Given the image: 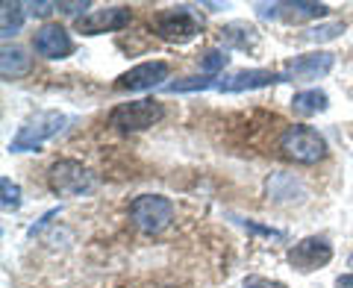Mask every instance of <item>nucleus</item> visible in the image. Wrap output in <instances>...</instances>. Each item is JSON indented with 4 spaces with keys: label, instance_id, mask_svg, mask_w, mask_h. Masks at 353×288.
<instances>
[{
    "label": "nucleus",
    "instance_id": "obj_10",
    "mask_svg": "<svg viewBox=\"0 0 353 288\" xmlns=\"http://www.w3.org/2000/svg\"><path fill=\"white\" fill-rule=\"evenodd\" d=\"M32 48L44 59H65L74 53V39L62 24H44L32 36Z\"/></svg>",
    "mask_w": 353,
    "mask_h": 288
},
{
    "label": "nucleus",
    "instance_id": "obj_21",
    "mask_svg": "<svg viewBox=\"0 0 353 288\" xmlns=\"http://www.w3.org/2000/svg\"><path fill=\"white\" fill-rule=\"evenodd\" d=\"M0 194H3V197H0V203H3L6 212H12V209L21 206V185L12 183L9 176H3V180H0Z\"/></svg>",
    "mask_w": 353,
    "mask_h": 288
},
{
    "label": "nucleus",
    "instance_id": "obj_9",
    "mask_svg": "<svg viewBox=\"0 0 353 288\" xmlns=\"http://www.w3.org/2000/svg\"><path fill=\"white\" fill-rule=\"evenodd\" d=\"M330 259H333V247H330L327 238H318V236H309V238H303V241H297V245L289 250L292 268H297L301 274L324 268Z\"/></svg>",
    "mask_w": 353,
    "mask_h": 288
},
{
    "label": "nucleus",
    "instance_id": "obj_18",
    "mask_svg": "<svg viewBox=\"0 0 353 288\" xmlns=\"http://www.w3.org/2000/svg\"><path fill=\"white\" fill-rule=\"evenodd\" d=\"M21 24H24V3H12V0H6V3L0 6V36L3 39L18 36Z\"/></svg>",
    "mask_w": 353,
    "mask_h": 288
},
{
    "label": "nucleus",
    "instance_id": "obj_7",
    "mask_svg": "<svg viewBox=\"0 0 353 288\" xmlns=\"http://www.w3.org/2000/svg\"><path fill=\"white\" fill-rule=\"evenodd\" d=\"M327 3H309V0H294V3H256V15L265 21H289V24H301V21L324 18Z\"/></svg>",
    "mask_w": 353,
    "mask_h": 288
},
{
    "label": "nucleus",
    "instance_id": "obj_13",
    "mask_svg": "<svg viewBox=\"0 0 353 288\" xmlns=\"http://www.w3.org/2000/svg\"><path fill=\"white\" fill-rule=\"evenodd\" d=\"M336 56L327 50H315V53H306V56H297L289 62V68L283 71L285 80H318L333 71Z\"/></svg>",
    "mask_w": 353,
    "mask_h": 288
},
{
    "label": "nucleus",
    "instance_id": "obj_2",
    "mask_svg": "<svg viewBox=\"0 0 353 288\" xmlns=\"http://www.w3.org/2000/svg\"><path fill=\"white\" fill-rule=\"evenodd\" d=\"M65 124H68V118H65L62 112H53V109H48V112H36L24 127L18 130V136L9 141V150L12 153L39 150L44 141L57 138L59 132L65 130Z\"/></svg>",
    "mask_w": 353,
    "mask_h": 288
},
{
    "label": "nucleus",
    "instance_id": "obj_12",
    "mask_svg": "<svg viewBox=\"0 0 353 288\" xmlns=\"http://www.w3.org/2000/svg\"><path fill=\"white\" fill-rule=\"evenodd\" d=\"M274 83H285V76L277 71H265V68H253V71H236L227 74L224 80H218V92L236 94V92H253V88H265Z\"/></svg>",
    "mask_w": 353,
    "mask_h": 288
},
{
    "label": "nucleus",
    "instance_id": "obj_24",
    "mask_svg": "<svg viewBox=\"0 0 353 288\" xmlns=\"http://www.w3.org/2000/svg\"><path fill=\"white\" fill-rule=\"evenodd\" d=\"M88 6H92L88 0H83V3H80V0H77V3H65V0H62V3H57L59 12H65V15H77V18H83V15H85L83 9H88Z\"/></svg>",
    "mask_w": 353,
    "mask_h": 288
},
{
    "label": "nucleus",
    "instance_id": "obj_4",
    "mask_svg": "<svg viewBox=\"0 0 353 288\" xmlns=\"http://www.w3.org/2000/svg\"><path fill=\"white\" fill-rule=\"evenodd\" d=\"M48 185H50V192L59 194V197L88 194L94 188V174L77 159H59V162L50 165Z\"/></svg>",
    "mask_w": 353,
    "mask_h": 288
},
{
    "label": "nucleus",
    "instance_id": "obj_20",
    "mask_svg": "<svg viewBox=\"0 0 353 288\" xmlns=\"http://www.w3.org/2000/svg\"><path fill=\"white\" fill-rule=\"evenodd\" d=\"M218 85V76H185V80H176V83H168L171 94L176 92H197V88H215Z\"/></svg>",
    "mask_w": 353,
    "mask_h": 288
},
{
    "label": "nucleus",
    "instance_id": "obj_22",
    "mask_svg": "<svg viewBox=\"0 0 353 288\" xmlns=\"http://www.w3.org/2000/svg\"><path fill=\"white\" fill-rule=\"evenodd\" d=\"M227 65V53L224 50H206L203 56H201V71L206 76H215L221 68Z\"/></svg>",
    "mask_w": 353,
    "mask_h": 288
},
{
    "label": "nucleus",
    "instance_id": "obj_26",
    "mask_svg": "<svg viewBox=\"0 0 353 288\" xmlns=\"http://www.w3.org/2000/svg\"><path fill=\"white\" fill-rule=\"evenodd\" d=\"M245 288H285L283 282H271V280H262V276H248Z\"/></svg>",
    "mask_w": 353,
    "mask_h": 288
},
{
    "label": "nucleus",
    "instance_id": "obj_5",
    "mask_svg": "<svg viewBox=\"0 0 353 288\" xmlns=\"http://www.w3.org/2000/svg\"><path fill=\"white\" fill-rule=\"evenodd\" d=\"M165 115V106L159 101H130L109 112V127L121 132H141L153 124H159Z\"/></svg>",
    "mask_w": 353,
    "mask_h": 288
},
{
    "label": "nucleus",
    "instance_id": "obj_8",
    "mask_svg": "<svg viewBox=\"0 0 353 288\" xmlns=\"http://www.w3.org/2000/svg\"><path fill=\"white\" fill-rule=\"evenodd\" d=\"M132 12L127 6H106V9H92L88 15L77 18V30L85 36H101V32H115L130 27Z\"/></svg>",
    "mask_w": 353,
    "mask_h": 288
},
{
    "label": "nucleus",
    "instance_id": "obj_1",
    "mask_svg": "<svg viewBox=\"0 0 353 288\" xmlns=\"http://www.w3.org/2000/svg\"><path fill=\"white\" fill-rule=\"evenodd\" d=\"M280 150L285 159H292L297 165H318L321 159H327V141L318 130L312 127H289L280 136Z\"/></svg>",
    "mask_w": 353,
    "mask_h": 288
},
{
    "label": "nucleus",
    "instance_id": "obj_11",
    "mask_svg": "<svg viewBox=\"0 0 353 288\" xmlns=\"http://www.w3.org/2000/svg\"><path fill=\"white\" fill-rule=\"evenodd\" d=\"M168 62H141L136 68H130L118 76V88H124V92H148V88H157L162 85V80H168Z\"/></svg>",
    "mask_w": 353,
    "mask_h": 288
},
{
    "label": "nucleus",
    "instance_id": "obj_14",
    "mask_svg": "<svg viewBox=\"0 0 353 288\" xmlns=\"http://www.w3.org/2000/svg\"><path fill=\"white\" fill-rule=\"evenodd\" d=\"M32 71V59L27 56L24 48H15V44H3L0 50V76L3 80H18V76H27Z\"/></svg>",
    "mask_w": 353,
    "mask_h": 288
},
{
    "label": "nucleus",
    "instance_id": "obj_15",
    "mask_svg": "<svg viewBox=\"0 0 353 288\" xmlns=\"http://www.w3.org/2000/svg\"><path fill=\"white\" fill-rule=\"evenodd\" d=\"M265 188H268V197L274 203H294V200H301V197L306 194L303 183L294 180L292 174H274Z\"/></svg>",
    "mask_w": 353,
    "mask_h": 288
},
{
    "label": "nucleus",
    "instance_id": "obj_23",
    "mask_svg": "<svg viewBox=\"0 0 353 288\" xmlns=\"http://www.w3.org/2000/svg\"><path fill=\"white\" fill-rule=\"evenodd\" d=\"M241 227L245 229H250V232H259V236H268V238H283V232L280 229H271V227H259V224H253V220H241V218H236Z\"/></svg>",
    "mask_w": 353,
    "mask_h": 288
},
{
    "label": "nucleus",
    "instance_id": "obj_25",
    "mask_svg": "<svg viewBox=\"0 0 353 288\" xmlns=\"http://www.w3.org/2000/svg\"><path fill=\"white\" fill-rule=\"evenodd\" d=\"M27 9H30V15H39V18H44L48 12H53V9H57V3H48V0H39V3H27Z\"/></svg>",
    "mask_w": 353,
    "mask_h": 288
},
{
    "label": "nucleus",
    "instance_id": "obj_16",
    "mask_svg": "<svg viewBox=\"0 0 353 288\" xmlns=\"http://www.w3.org/2000/svg\"><path fill=\"white\" fill-rule=\"evenodd\" d=\"M221 39H224V44H230V48L253 50L259 44V32H256V27L245 24V21H233V24L221 27Z\"/></svg>",
    "mask_w": 353,
    "mask_h": 288
},
{
    "label": "nucleus",
    "instance_id": "obj_3",
    "mask_svg": "<svg viewBox=\"0 0 353 288\" xmlns=\"http://www.w3.org/2000/svg\"><path fill=\"white\" fill-rule=\"evenodd\" d=\"M130 220H132V227L148 232V236L162 232L174 220V203L162 194H141L130 203Z\"/></svg>",
    "mask_w": 353,
    "mask_h": 288
},
{
    "label": "nucleus",
    "instance_id": "obj_6",
    "mask_svg": "<svg viewBox=\"0 0 353 288\" xmlns=\"http://www.w3.org/2000/svg\"><path fill=\"white\" fill-rule=\"evenodd\" d=\"M153 32H157L162 41L185 44L201 32V18H197L189 6H174L153 18Z\"/></svg>",
    "mask_w": 353,
    "mask_h": 288
},
{
    "label": "nucleus",
    "instance_id": "obj_19",
    "mask_svg": "<svg viewBox=\"0 0 353 288\" xmlns=\"http://www.w3.org/2000/svg\"><path fill=\"white\" fill-rule=\"evenodd\" d=\"M345 32V24L341 21H327V24H318V27H309L303 32V41H330V39H339Z\"/></svg>",
    "mask_w": 353,
    "mask_h": 288
},
{
    "label": "nucleus",
    "instance_id": "obj_17",
    "mask_svg": "<svg viewBox=\"0 0 353 288\" xmlns=\"http://www.w3.org/2000/svg\"><path fill=\"white\" fill-rule=\"evenodd\" d=\"M292 109L294 115L301 118H309V115H318L327 109V94L321 92V88H309V92H297L292 97Z\"/></svg>",
    "mask_w": 353,
    "mask_h": 288
},
{
    "label": "nucleus",
    "instance_id": "obj_27",
    "mask_svg": "<svg viewBox=\"0 0 353 288\" xmlns=\"http://www.w3.org/2000/svg\"><path fill=\"white\" fill-rule=\"evenodd\" d=\"M336 288H353V274H345L336 280Z\"/></svg>",
    "mask_w": 353,
    "mask_h": 288
}]
</instances>
